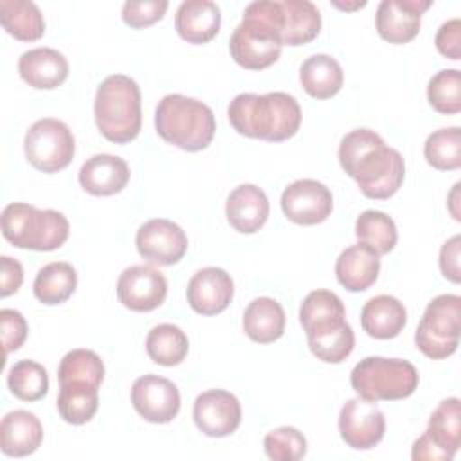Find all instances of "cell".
I'll use <instances>...</instances> for the list:
<instances>
[{
    "label": "cell",
    "instance_id": "obj_13",
    "mask_svg": "<svg viewBox=\"0 0 461 461\" xmlns=\"http://www.w3.org/2000/svg\"><path fill=\"white\" fill-rule=\"evenodd\" d=\"M281 209L285 216L297 225H317L331 214L333 196L322 182L301 178L285 187Z\"/></svg>",
    "mask_w": 461,
    "mask_h": 461
},
{
    "label": "cell",
    "instance_id": "obj_29",
    "mask_svg": "<svg viewBox=\"0 0 461 461\" xmlns=\"http://www.w3.org/2000/svg\"><path fill=\"white\" fill-rule=\"evenodd\" d=\"M56 407L67 423L83 425L97 412L99 387L88 382H63L59 384Z\"/></svg>",
    "mask_w": 461,
    "mask_h": 461
},
{
    "label": "cell",
    "instance_id": "obj_35",
    "mask_svg": "<svg viewBox=\"0 0 461 461\" xmlns=\"http://www.w3.org/2000/svg\"><path fill=\"white\" fill-rule=\"evenodd\" d=\"M429 166L439 171H454L461 167V130L457 126L439 128L432 131L423 146Z\"/></svg>",
    "mask_w": 461,
    "mask_h": 461
},
{
    "label": "cell",
    "instance_id": "obj_14",
    "mask_svg": "<svg viewBox=\"0 0 461 461\" xmlns=\"http://www.w3.org/2000/svg\"><path fill=\"white\" fill-rule=\"evenodd\" d=\"M166 295L164 274L149 265H131L117 279V299L131 312H151L166 301Z\"/></svg>",
    "mask_w": 461,
    "mask_h": 461
},
{
    "label": "cell",
    "instance_id": "obj_31",
    "mask_svg": "<svg viewBox=\"0 0 461 461\" xmlns=\"http://www.w3.org/2000/svg\"><path fill=\"white\" fill-rule=\"evenodd\" d=\"M76 286L77 274L74 267L67 261H52L38 270L32 290L40 303L61 304L74 294Z\"/></svg>",
    "mask_w": 461,
    "mask_h": 461
},
{
    "label": "cell",
    "instance_id": "obj_1",
    "mask_svg": "<svg viewBox=\"0 0 461 461\" xmlns=\"http://www.w3.org/2000/svg\"><path fill=\"white\" fill-rule=\"evenodd\" d=\"M339 162L367 198H391L403 184V157L369 128H357L342 137Z\"/></svg>",
    "mask_w": 461,
    "mask_h": 461
},
{
    "label": "cell",
    "instance_id": "obj_42",
    "mask_svg": "<svg viewBox=\"0 0 461 461\" xmlns=\"http://www.w3.org/2000/svg\"><path fill=\"white\" fill-rule=\"evenodd\" d=\"M0 322H2V344L4 353L9 355L11 351L20 349V346L27 339V321L25 317L13 308H2L0 310Z\"/></svg>",
    "mask_w": 461,
    "mask_h": 461
},
{
    "label": "cell",
    "instance_id": "obj_4",
    "mask_svg": "<svg viewBox=\"0 0 461 461\" xmlns=\"http://www.w3.org/2000/svg\"><path fill=\"white\" fill-rule=\"evenodd\" d=\"M155 130L167 144L200 151L211 144L216 119L205 103L182 94H167L157 104Z\"/></svg>",
    "mask_w": 461,
    "mask_h": 461
},
{
    "label": "cell",
    "instance_id": "obj_15",
    "mask_svg": "<svg viewBox=\"0 0 461 461\" xmlns=\"http://www.w3.org/2000/svg\"><path fill=\"white\" fill-rule=\"evenodd\" d=\"M131 403L146 421L169 423L180 411V393L171 380L144 375L131 385Z\"/></svg>",
    "mask_w": 461,
    "mask_h": 461
},
{
    "label": "cell",
    "instance_id": "obj_47",
    "mask_svg": "<svg viewBox=\"0 0 461 461\" xmlns=\"http://www.w3.org/2000/svg\"><path fill=\"white\" fill-rule=\"evenodd\" d=\"M459 187H461V184L457 182L456 185H454V189H452V193L448 194V209H450V212H452V216H454V220H461V216H459V212L456 211V200H457V194H459Z\"/></svg>",
    "mask_w": 461,
    "mask_h": 461
},
{
    "label": "cell",
    "instance_id": "obj_32",
    "mask_svg": "<svg viewBox=\"0 0 461 461\" xmlns=\"http://www.w3.org/2000/svg\"><path fill=\"white\" fill-rule=\"evenodd\" d=\"M425 434L447 454L454 457L461 445V402L447 398L438 403L429 418Z\"/></svg>",
    "mask_w": 461,
    "mask_h": 461
},
{
    "label": "cell",
    "instance_id": "obj_17",
    "mask_svg": "<svg viewBox=\"0 0 461 461\" xmlns=\"http://www.w3.org/2000/svg\"><path fill=\"white\" fill-rule=\"evenodd\" d=\"M430 5V0H382L375 18L380 38L394 45L409 43L420 32L421 14Z\"/></svg>",
    "mask_w": 461,
    "mask_h": 461
},
{
    "label": "cell",
    "instance_id": "obj_24",
    "mask_svg": "<svg viewBox=\"0 0 461 461\" xmlns=\"http://www.w3.org/2000/svg\"><path fill=\"white\" fill-rule=\"evenodd\" d=\"M221 23L220 7L211 0H185L178 5L175 14V29L187 43L211 41Z\"/></svg>",
    "mask_w": 461,
    "mask_h": 461
},
{
    "label": "cell",
    "instance_id": "obj_12",
    "mask_svg": "<svg viewBox=\"0 0 461 461\" xmlns=\"http://www.w3.org/2000/svg\"><path fill=\"white\" fill-rule=\"evenodd\" d=\"M135 245L148 263L169 267L178 263L187 252V236L175 221L153 218L139 227Z\"/></svg>",
    "mask_w": 461,
    "mask_h": 461
},
{
    "label": "cell",
    "instance_id": "obj_33",
    "mask_svg": "<svg viewBox=\"0 0 461 461\" xmlns=\"http://www.w3.org/2000/svg\"><path fill=\"white\" fill-rule=\"evenodd\" d=\"M148 357L160 366H178L189 351L187 335L175 324H158L146 337Z\"/></svg>",
    "mask_w": 461,
    "mask_h": 461
},
{
    "label": "cell",
    "instance_id": "obj_41",
    "mask_svg": "<svg viewBox=\"0 0 461 461\" xmlns=\"http://www.w3.org/2000/svg\"><path fill=\"white\" fill-rule=\"evenodd\" d=\"M167 9L166 0H144V2H124L122 22L133 29L148 27L164 18Z\"/></svg>",
    "mask_w": 461,
    "mask_h": 461
},
{
    "label": "cell",
    "instance_id": "obj_23",
    "mask_svg": "<svg viewBox=\"0 0 461 461\" xmlns=\"http://www.w3.org/2000/svg\"><path fill=\"white\" fill-rule=\"evenodd\" d=\"M380 256L366 243L344 249L335 261L337 281L349 292H364L378 279Z\"/></svg>",
    "mask_w": 461,
    "mask_h": 461
},
{
    "label": "cell",
    "instance_id": "obj_16",
    "mask_svg": "<svg viewBox=\"0 0 461 461\" xmlns=\"http://www.w3.org/2000/svg\"><path fill=\"white\" fill-rule=\"evenodd\" d=\"M193 420L209 438L230 436L241 423L240 400L225 389H211L196 396Z\"/></svg>",
    "mask_w": 461,
    "mask_h": 461
},
{
    "label": "cell",
    "instance_id": "obj_3",
    "mask_svg": "<svg viewBox=\"0 0 461 461\" xmlns=\"http://www.w3.org/2000/svg\"><path fill=\"white\" fill-rule=\"evenodd\" d=\"M97 130L115 144L131 142L142 124L140 88L130 76L112 74L97 86L94 101Z\"/></svg>",
    "mask_w": 461,
    "mask_h": 461
},
{
    "label": "cell",
    "instance_id": "obj_48",
    "mask_svg": "<svg viewBox=\"0 0 461 461\" xmlns=\"http://www.w3.org/2000/svg\"><path fill=\"white\" fill-rule=\"evenodd\" d=\"M335 7L339 9H355V7H364L366 2H355V4H340V2H333Z\"/></svg>",
    "mask_w": 461,
    "mask_h": 461
},
{
    "label": "cell",
    "instance_id": "obj_28",
    "mask_svg": "<svg viewBox=\"0 0 461 461\" xmlns=\"http://www.w3.org/2000/svg\"><path fill=\"white\" fill-rule=\"evenodd\" d=\"M299 81L308 95L315 99H330L342 88L344 72L335 58L328 54H313L303 61Z\"/></svg>",
    "mask_w": 461,
    "mask_h": 461
},
{
    "label": "cell",
    "instance_id": "obj_44",
    "mask_svg": "<svg viewBox=\"0 0 461 461\" xmlns=\"http://www.w3.org/2000/svg\"><path fill=\"white\" fill-rule=\"evenodd\" d=\"M459 258H461V236L456 234L448 241H445L441 250H439V268H441V274L448 281H452V283H459L461 281Z\"/></svg>",
    "mask_w": 461,
    "mask_h": 461
},
{
    "label": "cell",
    "instance_id": "obj_38",
    "mask_svg": "<svg viewBox=\"0 0 461 461\" xmlns=\"http://www.w3.org/2000/svg\"><path fill=\"white\" fill-rule=\"evenodd\" d=\"M429 104L445 115L461 112V72L445 68L434 74L427 85Z\"/></svg>",
    "mask_w": 461,
    "mask_h": 461
},
{
    "label": "cell",
    "instance_id": "obj_6",
    "mask_svg": "<svg viewBox=\"0 0 461 461\" xmlns=\"http://www.w3.org/2000/svg\"><path fill=\"white\" fill-rule=\"evenodd\" d=\"M353 391L367 402L409 398L420 382L418 369L403 358L366 357L351 371Z\"/></svg>",
    "mask_w": 461,
    "mask_h": 461
},
{
    "label": "cell",
    "instance_id": "obj_26",
    "mask_svg": "<svg viewBox=\"0 0 461 461\" xmlns=\"http://www.w3.org/2000/svg\"><path fill=\"white\" fill-rule=\"evenodd\" d=\"M362 330L378 340H389L402 333L407 324V310L396 297L382 294L371 297L360 312Z\"/></svg>",
    "mask_w": 461,
    "mask_h": 461
},
{
    "label": "cell",
    "instance_id": "obj_37",
    "mask_svg": "<svg viewBox=\"0 0 461 461\" xmlns=\"http://www.w3.org/2000/svg\"><path fill=\"white\" fill-rule=\"evenodd\" d=\"M104 378V364L101 357L92 349H72L68 351L58 367V380L63 382H88L101 387Z\"/></svg>",
    "mask_w": 461,
    "mask_h": 461
},
{
    "label": "cell",
    "instance_id": "obj_10",
    "mask_svg": "<svg viewBox=\"0 0 461 461\" xmlns=\"http://www.w3.org/2000/svg\"><path fill=\"white\" fill-rule=\"evenodd\" d=\"M281 41L259 18L243 13V20L232 31L229 50L232 59L249 70H263L281 56Z\"/></svg>",
    "mask_w": 461,
    "mask_h": 461
},
{
    "label": "cell",
    "instance_id": "obj_7",
    "mask_svg": "<svg viewBox=\"0 0 461 461\" xmlns=\"http://www.w3.org/2000/svg\"><path fill=\"white\" fill-rule=\"evenodd\" d=\"M249 11L263 20L279 38L281 45L299 47L310 43L321 31V13L310 0H258Z\"/></svg>",
    "mask_w": 461,
    "mask_h": 461
},
{
    "label": "cell",
    "instance_id": "obj_46",
    "mask_svg": "<svg viewBox=\"0 0 461 461\" xmlns=\"http://www.w3.org/2000/svg\"><path fill=\"white\" fill-rule=\"evenodd\" d=\"M414 461H450L452 456L447 454L443 448H439L425 432L414 441L412 452Z\"/></svg>",
    "mask_w": 461,
    "mask_h": 461
},
{
    "label": "cell",
    "instance_id": "obj_2",
    "mask_svg": "<svg viewBox=\"0 0 461 461\" xmlns=\"http://www.w3.org/2000/svg\"><path fill=\"white\" fill-rule=\"evenodd\" d=\"M227 115L240 135L268 142L294 137L303 117L299 103L286 92H268L263 95L238 94L230 101Z\"/></svg>",
    "mask_w": 461,
    "mask_h": 461
},
{
    "label": "cell",
    "instance_id": "obj_40",
    "mask_svg": "<svg viewBox=\"0 0 461 461\" xmlns=\"http://www.w3.org/2000/svg\"><path fill=\"white\" fill-rule=\"evenodd\" d=\"M265 454L272 461H297L306 456V438L295 427H277L263 439Z\"/></svg>",
    "mask_w": 461,
    "mask_h": 461
},
{
    "label": "cell",
    "instance_id": "obj_36",
    "mask_svg": "<svg viewBox=\"0 0 461 461\" xmlns=\"http://www.w3.org/2000/svg\"><path fill=\"white\" fill-rule=\"evenodd\" d=\"M7 387L18 400H41L49 391L47 369L34 360H18L7 373Z\"/></svg>",
    "mask_w": 461,
    "mask_h": 461
},
{
    "label": "cell",
    "instance_id": "obj_9",
    "mask_svg": "<svg viewBox=\"0 0 461 461\" xmlns=\"http://www.w3.org/2000/svg\"><path fill=\"white\" fill-rule=\"evenodd\" d=\"M27 162L43 173L65 169L76 151V140L70 128L54 117L38 119L23 137Z\"/></svg>",
    "mask_w": 461,
    "mask_h": 461
},
{
    "label": "cell",
    "instance_id": "obj_21",
    "mask_svg": "<svg viewBox=\"0 0 461 461\" xmlns=\"http://www.w3.org/2000/svg\"><path fill=\"white\" fill-rule=\"evenodd\" d=\"M299 321L306 339H313L342 328L346 324V308L337 294L313 290L301 303Z\"/></svg>",
    "mask_w": 461,
    "mask_h": 461
},
{
    "label": "cell",
    "instance_id": "obj_5",
    "mask_svg": "<svg viewBox=\"0 0 461 461\" xmlns=\"http://www.w3.org/2000/svg\"><path fill=\"white\" fill-rule=\"evenodd\" d=\"M70 232L68 220L54 209L13 202L2 211V234L18 249L56 250Z\"/></svg>",
    "mask_w": 461,
    "mask_h": 461
},
{
    "label": "cell",
    "instance_id": "obj_43",
    "mask_svg": "<svg viewBox=\"0 0 461 461\" xmlns=\"http://www.w3.org/2000/svg\"><path fill=\"white\" fill-rule=\"evenodd\" d=\"M436 49L448 59L457 61L461 58V20L452 18L439 25L436 38Z\"/></svg>",
    "mask_w": 461,
    "mask_h": 461
},
{
    "label": "cell",
    "instance_id": "obj_22",
    "mask_svg": "<svg viewBox=\"0 0 461 461\" xmlns=\"http://www.w3.org/2000/svg\"><path fill=\"white\" fill-rule=\"evenodd\" d=\"M18 72L29 86L38 90H52L65 83L68 76V61L56 49L36 47L20 56Z\"/></svg>",
    "mask_w": 461,
    "mask_h": 461
},
{
    "label": "cell",
    "instance_id": "obj_8",
    "mask_svg": "<svg viewBox=\"0 0 461 461\" xmlns=\"http://www.w3.org/2000/svg\"><path fill=\"white\" fill-rule=\"evenodd\" d=\"M459 322L461 297L456 294H441L434 297L427 304L414 333L418 349L432 360L454 355L459 346Z\"/></svg>",
    "mask_w": 461,
    "mask_h": 461
},
{
    "label": "cell",
    "instance_id": "obj_25",
    "mask_svg": "<svg viewBox=\"0 0 461 461\" xmlns=\"http://www.w3.org/2000/svg\"><path fill=\"white\" fill-rule=\"evenodd\" d=\"M43 439V427L36 414L18 409L2 418L0 448L9 457H23L38 450Z\"/></svg>",
    "mask_w": 461,
    "mask_h": 461
},
{
    "label": "cell",
    "instance_id": "obj_45",
    "mask_svg": "<svg viewBox=\"0 0 461 461\" xmlns=\"http://www.w3.org/2000/svg\"><path fill=\"white\" fill-rule=\"evenodd\" d=\"M2 274H0V295L7 297L22 286L23 281V268L18 259H13L11 256H2Z\"/></svg>",
    "mask_w": 461,
    "mask_h": 461
},
{
    "label": "cell",
    "instance_id": "obj_19",
    "mask_svg": "<svg viewBox=\"0 0 461 461\" xmlns=\"http://www.w3.org/2000/svg\"><path fill=\"white\" fill-rule=\"evenodd\" d=\"M270 212L263 189L254 184H241L230 191L225 202V216L230 227L241 234L258 232Z\"/></svg>",
    "mask_w": 461,
    "mask_h": 461
},
{
    "label": "cell",
    "instance_id": "obj_39",
    "mask_svg": "<svg viewBox=\"0 0 461 461\" xmlns=\"http://www.w3.org/2000/svg\"><path fill=\"white\" fill-rule=\"evenodd\" d=\"M308 348L319 360L328 364H340L351 355L355 348V333L346 322L342 328L331 333L308 339Z\"/></svg>",
    "mask_w": 461,
    "mask_h": 461
},
{
    "label": "cell",
    "instance_id": "obj_20",
    "mask_svg": "<svg viewBox=\"0 0 461 461\" xmlns=\"http://www.w3.org/2000/svg\"><path fill=\"white\" fill-rule=\"evenodd\" d=\"M81 187L94 196L121 193L130 180V167L124 158L110 153H97L86 158L79 169Z\"/></svg>",
    "mask_w": 461,
    "mask_h": 461
},
{
    "label": "cell",
    "instance_id": "obj_27",
    "mask_svg": "<svg viewBox=\"0 0 461 461\" xmlns=\"http://www.w3.org/2000/svg\"><path fill=\"white\" fill-rule=\"evenodd\" d=\"M285 310L272 297H256L243 312V331L259 344H270L285 333Z\"/></svg>",
    "mask_w": 461,
    "mask_h": 461
},
{
    "label": "cell",
    "instance_id": "obj_34",
    "mask_svg": "<svg viewBox=\"0 0 461 461\" xmlns=\"http://www.w3.org/2000/svg\"><path fill=\"white\" fill-rule=\"evenodd\" d=\"M355 234L360 243L371 247L378 256L389 254L398 240L396 225L391 216L382 211L367 209L355 221Z\"/></svg>",
    "mask_w": 461,
    "mask_h": 461
},
{
    "label": "cell",
    "instance_id": "obj_18",
    "mask_svg": "<svg viewBox=\"0 0 461 461\" xmlns=\"http://www.w3.org/2000/svg\"><path fill=\"white\" fill-rule=\"evenodd\" d=\"M234 281L218 267L200 268L187 285V303L200 315L221 313L232 301Z\"/></svg>",
    "mask_w": 461,
    "mask_h": 461
},
{
    "label": "cell",
    "instance_id": "obj_11",
    "mask_svg": "<svg viewBox=\"0 0 461 461\" xmlns=\"http://www.w3.org/2000/svg\"><path fill=\"white\" fill-rule=\"evenodd\" d=\"M339 432L342 441L355 450L376 447L385 434V418L376 402L364 398L348 400L339 414Z\"/></svg>",
    "mask_w": 461,
    "mask_h": 461
},
{
    "label": "cell",
    "instance_id": "obj_30",
    "mask_svg": "<svg viewBox=\"0 0 461 461\" xmlns=\"http://www.w3.org/2000/svg\"><path fill=\"white\" fill-rule=\"evenodd\" d=\"M0 22L20 41H36L45 32L43 14L31 0H0Z\"/></svg>",
    "mask_w": 461,
    "mask_h": 461
}]
</instances>
